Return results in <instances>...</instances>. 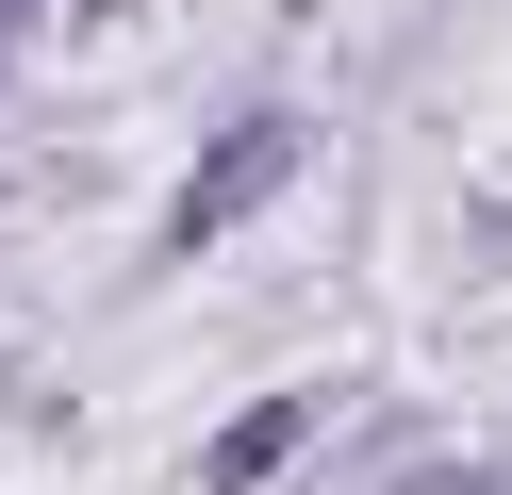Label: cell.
<instances>
[{"instance_id":"6da1fadb","label":"cell","mask_w":512,"mask_h":495,"mask_svg":"<svg viewBox=\"0 0 512 495\" xmlns=\"http://www.w3.org/2000/svg\"><path fill=\"white\" fill-rule=\"evenodd\" d=\"M281 165H298V132H281V116H232V132H215V165H199V182H182V215H166V248H215V231H232L248 198H281Z\"/></svg>"},{"instance_id":"7a4b0ae2","label":"cell","mask_w":512,"mask_h":495,"mask_svg":"<svg viewBox=\"0 0 512 495\" xmlns=\"http://www.w3.org/2000/svg\"><path fill=\"white\" fill-rule=\"evenodd\" d=\"M281 446H298V413H248V429H215V479H265Z\"/></svg>"}]
</instances>
